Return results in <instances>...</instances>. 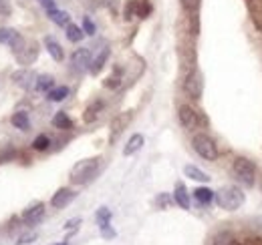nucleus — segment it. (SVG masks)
I'll return each instance as SVG.
<instances>
[{
  "instance_id": "1",
  "label": "nucleus",
  "mask_w": 262,
  "mask_h": 245,
  "mask_svg": "<svg viewBox=\"0 0 262 245\" xmlns=\"http://www.w3.org/2000/svg\"><path fill=\"white\" fill-rule=\"evenodd\" d=\"M99 173V159H83L71 169V181L75 185H85L93 181Z\"/></svg>"
},
{
  "instance_id": "2",
  "label": "nucleus",
  "mask_w": 262,
  "mask_h": 245,
  "mask_svg": "<svg viewBox=\"0 0 262 245\" xmlns=\"http://www.w3.org/2000/svg\"><path fill=\"white\" fill-rule=\"evenodd\" d=\"M232 173L238 179V183L244 187H254L256 183V165L246 157H236L232 163Z\"/></svg>"
},
{
  "instance_id": "3",
  "label": "nucleus",
  "mask_w": 262,
  "mask_h": 245,
  "mask_svg": "<svg viewBox=\"0 0 262 245\" xmlns=\"http://www.w3.org/2000/svg\"><path fill=\"white\" fill-rule=\"evenodd\" d=\"M216 203L222 207V209H226V211H236L242 203H244V193L238 189V187H234V185H228V187H222L220 191H216Z\"/></svg>"
},
{
  "instance_id": "4",
  "label": "nucleus",
  "mask_w": 262,
  "mask_h": 245,
  "mask_svg": "<svg viewBox=\"0 0 262 245\" xmlns=\"http://www.w3.org/2000/svg\"><path fill=\"white\" fill-rule=\"evenodd\" d=\"M192 147L202 159L206 161H216L218 159V145L214 143L212 137H208L206 133H198L192 139Z\"/></svg>"
},
{
  "instance_id": "5",
  "label": "nucleus",
  "mask_w": 262,
  "mask_h": 245,
  "mask_svg": "<svg viewBox=\"0 0 262 245\" xmlns=\"http://www.w3.org/2000/svg\"><path fill=\"white\" fill-rule=\"evenodd\" d=\"M25 42L27 40L20 36L18 31H14V29H0V44H8L14 55L25 46Z\"/></svg>"
},
{
  "instance_id": "6",
  "label": "nucleus",
  "mask_w": 262,
  "mask_h": 245,
  "mask_svg": "<svg viewBox=\"0 0 262 245\" xmlns=\"http://www.w3.org/2000/svg\"><path fill=\"white\" fill-rule=\"evenodd\" d=\"M89 66H91V51H89V48H77V51L73 53V57H71V68H73L77 75H81V72H85Z\"/></svg>"
},
{
  "instance_id": "7",
  "label": "nucleus",
  "mask_w": 262,
  "mask_h": 245,
  "mask_svg": "<svg viewBox=\"0 0 262 245\" xmlns=\"http://www.w3.org/2000/svg\"><path fill=\"white\" fill-rule=\"evenodd\" d=\"M184 91L188 92L192 99H200L202 96V91H204V81H202V75L198 70H192L186 81H184Z\"/></svg>"
},
{
  "instance_id": "8",
  "label": "nucleus",
  "mask_w": 262,
  "mask_h": 245,
  "mask_svg": "<svg viewBox=\"0 0 262 245\" xmlns=\"http://www.w3.org/2000/svg\"><path fill=\"white\" fill-rule=\"evenodd\" d=\"M16 57V61L20 66H29V64H33L36 61V57H38V44L31 40V42H25V46L14 55Z\"/></svg>"
},
{
  "instance_id": "9",
  "label": "nucleus",
  "mask_w": 262,
  "mask_h": 245,
  "mask_svg": "<svg viewBox=\"0 0 262 245\" xmlns=\"http://www.w3.org/2000/svg\"><path fill=\"white\" fill-rule=\"evenodd\" d=\"M178 119H180V122H182V127L188 129V131L196 129L198 125H200V117H198V113L190 107V105H182V107H180V111H178Z\"/></svg>"
},
{
  "instance_id": "10",
  "label": "nucleus",
  "mask_w": 262,
  "mask_h": 245,
  "mask_svg": "<svg viewBox=\"0 0 262 245\" xmlns=\"http://www.w3.org/2000/svg\"><path fill=\"white\" fill-rule=\"evenodd\" d=\"M12 81H14L16 87L29 91L31 87H34V83H36V75H34L33 70H29V68H20V70H16L12 75Z\"/></svg>"
},
{
  "instance_id": "11",
  "label": "nucleus",
  "mask_w": 262,
  "mask_h": 245,
  "mask_svg": "<svg viewBox=\"0 0 262 245\" xmlns=\"http://www.w3.org/2000/svg\"><path fill=\"white\" fill-rule=\"evenodd\" d=\"M75 191L73 189H69V187H63V189H59L55 195H53V199H51V205L55 207V209H65L67 205L75 199Z\"/></svg>"
},
{
  "instance_id": "12",
  "label": "nucleus",
  "mask_w": 262,
  "mask_h": 245,
  "mask_svg": "<svg viewBox=\"0 0 262 245\" xmlns=\"http://www.w3.org/2000/svg\"><path fill=\"white\" fill-rule=\"evenodd\" d=\"M42 215H45V203H34L29 209H25L23 221H27L29 225H34V223H38L42 219Z\"/></svg>"
},
{
  "instance_id": "13",
  "label": "nucleus",
  "mask_w": 262,
  "mask_h": 245,
  "mask_svg": "<svg viewBox=\"0 0 262 245\" xmlns=\"http://www.w3.org/2000/svg\"><path fill=\"white\" fill-rule=\"evenodd\" d=\"M129 115H119V117H115L113 119V122H111V135H109V141L111 143H115L117 141V137L125 131V125L129 122Z\"/></svg>"
},
{
  "instance_id": "14",
  "label": "nucleus",
  "mask_w": 262,
  "mask_h": 245,
  "mask_svg": "<svg viewBox=\"0 0 262 245\" xmlns=\"http://www.w3.org/2000/svg\"><path fill=\"white\" fill-rule=\"evenodd\" d=\"M173 201L182 207V209H190V193L186 189L184 183L176 185V191H173Z\"/></svg>"
},
{
  "instance_id": "15",
  "label": "nucleus",
  "mask_w": 262,
  "mask_h": 245,
  "mask_svg": "<svg viewBox=\"0 0 262 245\" xmlns=\"http://www.w3.org/2000/svg\"><path fill=\"white\" fill-rule=\"evenodd\" d=\"M45 46H47V51H49V55L55 59L57 62H61L65 59V53H63V46L53 38V36H47L45 38Z\"/></svg>"
},
{
  "instance_id": "16",
  "label": "nucleus",
  "mask_w": 262,
  "mask_h": 245,
  "mask_svg": "<svg viewBox=\"0 0 262 245\" xmlns=\"http://www.w3.org/2000/svg\"><path fill=\"white\" fill-rule=\"evenodd\" d=\"M143 143H145V139H143V135H139V133H135L133 137H131L129 141H127V145H125V149H123V155L125 157H129V155L137 153L141 147H143Z\"/></svg>"
},
{
  "instance_id": "17",
  "label": "nucleus",
  "mask_w": 262,
  "mask_h": 245,
  "mask_svg": "<svg viewBox=\"0 0 262 245\" xmlns=\"http://www.w3.org/2000/svg\"><path fill=\"white\" fill-rule=\"evenodd\" d=\"M103 109H105V105L101 103V101H95L93 105H89L87 109H85V115H83V119H85V122H93L97 121V117L103 113Z\"/></svg>"
},
{
  "instance_id": "18",
  "label": "nucleus",
  "mask_w": 262,
  "mask_h": 245,
  "mask_svg": "<svg viewBox=\"0 0 262 245\" xmlns=\"http://www.w3.org/2000/svg\"><path fill=\"white\" fill-rule=\"evenodd\" d=\"M34 89L38 92H49L51 89H55V79L51 75H40V77H36Z\"/></svg>"
},
{
  "instance_id": "19",
  "label": "nucleus",
  "mask_w": 262,
  "mask_h": 245,
  "mask_svg": "<svg viewBox=\"0 0 262 245\" xmlns=\"http://www.w3.org/2000/svg\"><path fill=\"white\" fill-rule=\"evenodd\" d=\"M107 59H109V48L105 46V48H103V51L99 53L97 57H95V59L91 61V66H89V70H91L93 75H99V72H101V68L105 66V62H107Z\"/></svg>"
},
{
  "instance_id": "20",
  "label": "nucleus",
  "mask_w": 262,
  "mask_h": 245,
  "mask_svg": "<svg viewBox=\"0 0 262 245\" xmlns=\"http://www.w3.org/2000/svg\"><path fill=\"white\" fill-rule=\"evenodd\" d=\"M214 191L212 189H208V187H198L196 191H194V197H196V201L200 205H210L212 203V199H214Z\"/></svg>"
},
{
  "instance_id": "21",
  "label": "nucleus",
  "mask_w": 262,
  "mask_h": 245,
  "mask_svg": "<svg viewBox=\"0 0 262 245\" xmlns=\"http://www.w3.org/2000/svg\"><path fill=\"white\" fill-rule=\"evenodd\" d=\"M10 121H12V125H14L16 129H20V131H29V129H31V119H29V113H25V111L14 113Z\"/></svg>"
},
{
  "instance_id": "22",
  "label": "nucleus",
  "mask_w": 262,
  "mask_h": 245,
  "mask_svg": "<svg viewBox=\"0 0 262 245\" xmlns=\"http://www.w3.org/2000/svg\"><path fill=\"white\" fill-rule=\"evenodd\" d=\"M184 173H186L190 179H194V181H202V183H208V181H210V177H208L202 169H198L196 165H186V167H184Z\"/></svg>"
},
{
  "instance_id": "23",
  "label": "nucleus",
  "mask_w": 262,
  "mask_h": 245,
  "mask_svg": "<svg viewBox=\"0 0 262 245\" xmlns=\"http://www.w3.org/2000/svg\"><path fill=\"white\" fill-rule=\"evenodd\" d=\"M49 18L55 22V24H59V27H69V22H71V16H69V12L65 10H49Z\"/></svg>"
},
{
  "instance_id": "24",
  "label": "nucleus",
  "mask_w": 262,
  "mask_h": 245,
  "mask_svg": "<svg viewBox=\"0 0 262 245\" xmlns=\"http://www.w3.org/2000/svg\"><path fill=\"white\" fill-rule=\"evenodd\" d=\"M212 245H238V239L230 231H220V233H216Z\"/></svg>"
},
{
  "instance_id": "25",
  "label": "nucleus",
  "mask_w": 262,
  "mask_h": 245,
  "mask_svg": "<svg viewBox=\"0 0 262 245\" xmlns=\"http://www.w3.org/2000/svg\"><path fill=\"white\" fill-rule=\"evenodd\" d=\"M53 125L57 127V129H63V131H69V129H73V121L69 119V115L67 113H57L55 117H53Z\"/></svg>"
},
{
  "instance_id": "26",
  "label": "nucleus",
  "mask_w": 262,
  "mask_h": 245,
  "mask_svg": "<svg viewBox=\"0 0 262 245\" xmlns=\"http://www.w3.org/2000/svg\"><path fill=\"white\" fill-rule=\"evenodd\" d=\"M67 96H69V87H55L49 91V101H53V103H61Z\"/></svg>"
},
{
  "instance_id": "27",
  "label": "nucleus",
  "mask_w": 262,
  "mask_h": 245,
  "mask_svg": "<svg viewBox=\"0 0 262 245\" xmlns=\"http://www.w3.org/2000/svg\"><path fill=\"white\" fill-rule=\"evenodd\" d=\"M83 36H85V32H83V29H79L77 24H69V27H67V38H69L71 42H81Z\"/></svg>"
},
{
  "instance_id": "28",
  "label": "nucleus",
  "mask_w": 262,
  "mask_h": 245,
  "mask_svg": "<svg viewBox=\"0 0 262 245\" xmlns=\"http://www.w3.org/2000/svg\"><path fill=\"white\" fill-rule=\"evenodd\" d=\"M49 145H51V139H49L47 135H38V137L33 141L34 151H47V149H49Z\"/></svg>"
},
{
  "instance_id": "29",
  "label": "nucleus",
  "mask_w": 262,
  "mask_h": 245,
  "mask_svg": "<svg viewBox=\"0 0 262 245\" xmlns=\"http://www.w3.org/2000/svg\"><path fill=\"white\" fill-rule=\"evenodd\" d=\"M119 83H121V70H119V68H115V72L105 81V87H107V89H117V87H119Z\"/></svg>"
},
{
  "instance_id": "30",
  "label": "nucleus",
  "mask_w": 262,
  "mask_h": 245,
  "mask_svg": "<svg viewBox=\"0 0 262 245\" xmlns=\"http://www.w3.org/2000/svg\"><path fill=\"white\" fill-rule=\"evenodd\" d=\"M99 229H101V235H103L105 239H113V237H115V229L111 227V221L99 223Z\"/></svg>"
},
{
  "instance_id": "31",
  "label": "nucleus",
  "mask_w": 262,
  "mask_h": 245,
  "mask_svg": "<svg viewBox=\"0 0 262 245\" xmlns=\"http://www.w3.org/2000/svg\"><path fill=\"white\" fill-rule=\"evenodd\" d=\"M180 2H182V6L188 12H196L198 8H200V4H202V0H180Z\"/></svg>"
},
{
  "instance_id": "32",
  "label": "nucleus",
  "mask_w": 262,
  "mask_h": 245,
  "mask_svg": "<svg viewBox=\"0 0 262 245\" xmlns=\"http://www.w3.org/2000/svg\"><path fill=\"white\" fill-rule=\"evenodd\" d=\"M105 221H111V211L107 207H101L97 211V223H105Z\"/></svg>"
},
{
  "instance_id": "33",
  "label": "nucleus",
  "mask_w": 262,
  "mask_h": 245,
  "mask_svg": "<svg viewBox=\"0 0 262 245\" xmlns=\"http://www.w3.org/2000/svg\"><path fill=\"white\" fill-rule=\"evenodd\" d=\"M83 32L85 34H95V24H93V20L89 16L83 18Z\"/></svg>"
},
{
  "instance_id": "34",
  "label": "nucleus",
  "mask_w": 262,
  "mask_h": 245,
  "mask_svg": "<svg viewBox=\"0 0 262 245\" xmlns=\"http://www.w3.org/2000/svg\"><path fill=\"white\" fill-rule=\"evenodd\" d=\"M10 0H0V16H10Z\"/></svg>"
},
{
  "instance_id": "35",
  "label": "nucleus",
  "mask_w": 262,
  "mask_h": 245,
  "mask_svg": "<svg viewBox=\"0 0 262 245\" xmlns=\"http://www.w3.org/2000/svg\"><path fill=\"white\" fill-rule=\"evenodd\" d=\"M34 239H36V233H25V235H20V239L16 241L18 245H29L33 243Z\"/></svg>"
},
{
  "instance_id": "36",
  "label": "nucleus",
  "mask_w": 262,
  "mask_h": 245,
  "mask_svg": "<svg viewBox=\"0 0 262 245\" xmlns=\"http://www.w3.org/2000/svg\"><path fill=\"white\" fill-rule=\"evenodd\" d=\"M158 205H160V207H162V209H165V207H167V205H169V197H167V195H160V197H158Z\"/></svg>"
},
{
  "instance_id": "37",
  "label": "nucleus",
  "mask_w": 262,
  "mask_h": 245,
  "mask_svg": "<svg viewBox=\"0 0 262 245\" xmlns=\"http://www.w3.org/2000/svg\"><path fill=\"white\" fill-rule=\"evenodd\" d=\"M81 223V219H71V221H67L65 229H71V227H77Z\"/></svg>"
},
{
  "instance_id": "38",
  "label": "nucleus",
  "mask_w": 262,
  "mask_h": 245,
  "mask_svg": "<svg viewBox=\"0 0 262 245\" xmlns=\"http://www.w3.org/2000/svg\"><path fill=\"white\" fill-rule=\"evenodd\" d=\"M57 245H69V243H67V241H63V243H57Z\"/></svg>"
}]
</instances>
